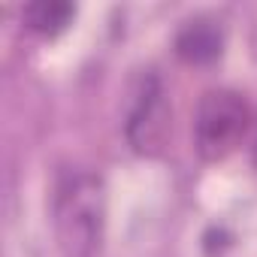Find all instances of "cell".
Wrapping results in <instances>:
<instances>
[{
	"label": "cell",
	"instance_id": "cell-1",
	"mask_svg": "<svg viewBox=\"0 0 257 257\" xmlns=\"http://www.w3.org/2000/svg\"><path fill=\"white\" fill-rule=\"evenodd\" d=\"M106 194L91 173L67 176L55 197V230L64 257H94L103 239Z\"/></svg>",
	"mask_w": 257,
	"mask_h": 257
},
{
	"label": "cell",
	"instance_id": "cell-2",
	"mask_svg": "<svg viewBox=\"0 0 257 257\" xmlns=\"http://www.w3.org/2000/svg\"><path fill=\"white\" fill-rule=\"evenodd\" d=\"M251 124V106L239 91L215 88L200 97L197 115H194V149L203 161L215 164L230 158Z\"/></svg>",
	"mask_w": 257,
	"mask_h": 257
},
{
	"label": "cell",
	"instance_id": "cell-3",
	"mask_svg": "<svg viewBox=\"0 0 257 257\" xmlns=\"http://www.w3.org/2000/svg\"><path fill=\"white\" fill-rule=\"evenodd\" d=\"M170 137V106L158 76H146L137 94V103L127 115V140L137 155H158Z\"/></svg>",
	"mask_w": 257,
	"mask_h": 257
},
{
	"label": "cell",
	"instance_id": "cell-4",
	"mask_svg": "<svg viewBox=\"0 0 257 257\" xmlns=\"http://www.w3.org/2000/svg\"><path fill=\"white\" fill-rule=\"evenodd\" d=\"M224 52V31L221 22L209 16L188 19L176 34V55L188 64H212Z\"/></svg>",
	"mask_w": 257,
	"mask_h": 257
},
{
	"label": "cell",
	"instance_id": "cell-5",
	"mask_svg": "<svg viewBox=\"0 0 257 257\" xmlns=\"http://www.w3.org/2000/svg\"><path fill=\"white\" fill-rule=\"evenodd\" d=\"M22 19L31 31H37L43 37H55L76 19V7L61 4V0H40V4H28L22 10Z\"/></svg>",
	"mask_w": 257,
	"mask_h": 257
}]
</instances>
